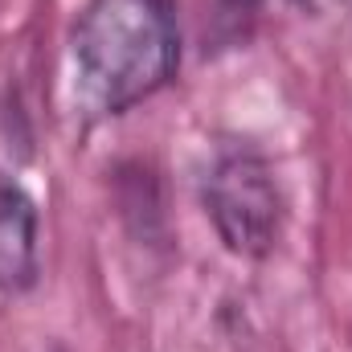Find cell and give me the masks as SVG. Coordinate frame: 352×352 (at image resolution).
<instances>
[{"label":"cell","instance_id":"1","mask_svg":"<svg viewBox=\"0 0 352 352\" xmlns=\"http://www.w3.org/2000/svg\"><path fill=\"white\" fill-rule=\"evenodd\" d=\"M180 29L173 0H87L70 33V82L87 119H111L173 82Z\"/></svg>","mask_w":352,"mask_h":352},{"label":"cell","instance_id":"2","mask_svg":"<svg viewBox=\"0 0 352 352\" xmlns=\"http://www.w3.org/2000/svg\"><path fill=\"white\" fill-rule=\"evenodd\" d=\"M205 213L230 254L238 258L274 254L287 221V201L263 152L242 144L217 152L205 176Z\"/></svg>","mask_w":352,"mask_h":352},{"label":"cell","instance_id":"3","mask_svg":"<svg viewBox=\"0 0 352 352\" xmlns=\"http://www.w3.org/2000/svg\"><path fill=\"white\" fill-rule=\"evenodd\" d=\"M37 278V209L29 192L0 173V291H29Z\"/></svg>","mask_w":352,"mask_h":352},{"label":"cell","instance_id":"4","mask_svg":"<svg viewBox=\"0 0 352 352\" xmlns=\"http://www.w3.org/2000/svg\"><path fill=\"white\" fill-rule=\"evenodd\" d=\"M250 8H254V0H221V16H230L234 25L242 16H250Z\"/></svg>","mask_w":352,"mask_h":352}]
</instances>
